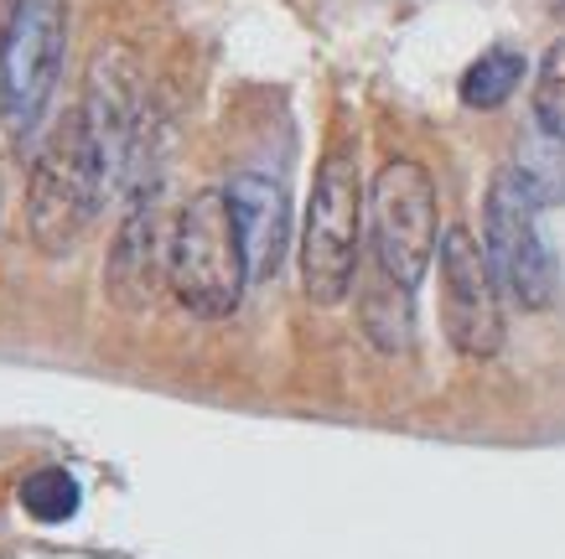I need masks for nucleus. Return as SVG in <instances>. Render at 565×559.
Listing matches in <instances>:
<instances>
[{
  "label": "nucleus",
  "mask_w": 565,
  "mask_h": 559,
  "mask_svg": "<svg viewBox=\"0 0 565 559\" xmlns=\"http://www.w3.org/2000/svg\"><path fill=\"white\" fill-rule=\"evenodd\" d=\"M249 286V265L239 249V228L228 213V192L203 186L192 192L172 223V244H167V290L177 305L198 316V322H223L234 316Z\"/></svg>",
  "instance_id": "nucleus-1"
},
{
  "label": "nucleus",
  "mask_w": 565,
  "mask_h": 559,
  "mask_svg": "<svg viewBox=\"0 0 565 559\" xmlns=\"http://www.w3.org/2000/svg\"><path fill=\"white\" fill-rule=\"evenodd\" d=\"M482 255L493 265L498 286L514 295L524 311L555 305L561 270L540 228V186L524 166H498L488 182V207H482Z\"/></svg>",
  "instance_id": "nucleus-3"
},
{
  "label": "nucleus",
  "mask_w": 565,
  "mask_h": 559,
  "mask_svg": "<svg viewBox=\"0 0 565 559\" xmlns=\"http://www.w3.org/2000/svg\"><path fill=\"white\" fill-rule=\"evenodd\" d=\"M363 218H369V186H363L359 155L338 146L317 166L301 228V286L311 305H338L359 280Z\"/></svg>",
  "instance_id": "nucleus-2"
},
{
  "label": "nucleus",
  "mask_w": 565,
  "mask_h": 559,
  "mask_svg": "<svg viewBox=\"0 0 565 559\" xmlns=\"http://www.w3.org/2000/svg\"><path fill=\"white\" fill-rule=\"evenodd\" d=\"M109 192L115 186L104 182V171L94 161V151H88L78 119H68L42 146V155H36V166H32V186H26V228H32V244L47 259L73 255L84 244V234L94 228Z\"/></svg>",
  "instance_id": "nucleus-4"
},
{
  "label": "nucleus",
  "mask_w": 565,
  "mask_h": 559,
  "mask_svg": "<svg viewBox=\"0 0 565 559\" xmlns=\"http://www.w3.org/2000/svg\"><path fill=\"white\" fill-rule=\"evenodd\" d=\"M78 130L99 161L104 182L120 186L130 155H136L140 125H146V78L130 47H99L88 63L84 99H78Z\"/></svg>",
  "instance_id": "nucleus-8"
},
{
  "label": "nucleus",
  "mask_w": 565,
  "mask_h": 559,
  "mask_svg": "<svg viewBox=\"0 0 565 559\" xmlns=\"http://www.w3.org/2000/svg\"><path fill=\"white\" fill-rule=\"evenodd\" d=\"M21 508L32 513L36 524H68L78 513V482L63 466H42L21 482Z\"/></svg>",
  "instance_id": "nucleus-13"
},
{
  "label": "nucleus",
  "mask_w": 565,
  "mask_h": 559,
  "mask_svg": "<svg viewBox=\"0 0 565 559\" xmlns=\"http://www.w3.org/2000/svg\"><path fill=\"white\" fill-rule=\"evenodd\" d=\"M524 84V52L514 47H488L472 63V68L462 73V104L467 109H498V104L514 99V88Z\"/></svg>",
  "instance_id": "nucleus-12"
},
{
  "label": "nucleus",
  "mask_w": 565,
  "mask_h": 559,
  "mask_svg": "<svg viewBox=\"0 0 565 559\" xmlns=\"http://www.w3.org/2000/svg\"><path fill=\"white\" fill-rule=\"evenodd\" d=\"M223 192H228V213H234V228H239L249 286H270L275 275H280V265H286V249H291V203H286V186L244 171Z\"/></svg>",
  "instance_id": "nucleus-10"
},
{
  "label": "nucleus",
  "mask_w": 565,
  "mask_h": 559,
  "mask_svg": "<svg viewBox=\"0 0 565 559\" xmlns=\"http://www.w3.org/2000/svg\"><path fill=\"white\" fill-rule=\"evenodd\" d=\"M436 265H441L446 342L467 363L498 357V347H503V286H498L482 244L467 228H446L441 244H436Z\"/></svg>",
  "instance_id": "nucleus-7"
},
{
  "label": "nucleus",
  "mask_w": 565,
  "mask_h": 559,
  "mask_svg": "<svg viewBox=\"0 0 565 559\" xmlns=\"http://www.w3.org/2000/svg\"><path fill=\"white\" fill-rule=\"evenodd\" d=\"M359 322L379 353H399L411 342V290L390 280L374 259H369V275L359 280Z\"/></svg>",
  "instance_id": "nucleus-11"
},
{
  "label": "nucleus",
  "mask_w": 565,
  "mask_h": 559,
  "mask_svg": "<svg viewBox=\"0 0 565 559\" xmlns=\"http://www.w3.org/2000/svg\"><path fill=\"white\" fill-rule=\"evenodd\" d=\"M441 218H436V182L411 155L384 161L369 186V259L379 270L415 290L436 265Z\"/></svg>",
  "instance_id": "nucleus-5"
},
{
  "label": "nucleus",
  "mask_w": 565,
  "mask_h": 559,
  "mask_svg": "<svg viewBox=\"0 0 565 559\" xmlns=\"http://www.w3.org/2000/svg\"><path fill=\"white\" fill-rule=\"evenodd\" d=\"M167 244L172 234L161 228V203H156V186H140L130 207L120 218V234L109 244V259H104V290L109 301L140 316L151 311L161 286H167Z\"/></svg>",
  "instance_id": "nucleus-9"
},
{
  "label": "nucleus",
  "mask_w": 565,
  "mask_h": 559,
  "mask_svg": "<svg viewBox=\"0 0 565 559\" xmlns=\"http://www.w3.org/2000/svg\"><path fill=\"white\" fill-rule=\"evenodd\" d=\"M534 125L550 140H565V36L550 42L534 68Z\"/></svg>",
  "instance_id": "nucleus-14"
},
{
  "label": "nucleus",
  "mask_w": 565,
  "mask_h": 559,
  "mask_svg": "<svg viewBox=\"0 0 565 559\" xmlns=\"http://www.w3.org/2000/svg\"><path fill=\"white\" fill-rule=\"evenodd\" d=\"M68 63V0H17L0 26V125L26 136Z\"/></svg>",
  "instance_id": "nucleus-6"
}]
</instances>
